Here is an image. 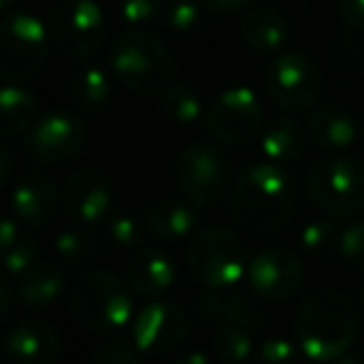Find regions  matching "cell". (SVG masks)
Returning a JSON list of instances; mask_svg holds the SVG:
<instances>
[{"instance_id": "6da1fadb", "label": "cell", "mask_w": 364, "mask_h": 364, "mask_svg": "<svg viewBox=\"0 0 364 364\" xmlns=\"http://www.w3.org/2000/svg\"><path fill=\"white\" fill-rule=\"evenodd\" d=\"M230 211L243 228L273 233L295 211V183L275 161L243 168L230 188Z\"/></svg>"}, {"instance_id": "7a4b0ae2", "label": "cell", "mask_w": 364, "mask_h": 364, "mask_svg": "<svg viewBox=\"0 0 364 364\" xmlns=\"http://www.w3.org/2000/svg\"><path fill=\"white\" fill-rule=\"evenodd\" d=\"M360 315L342 292L317 290L305 297L295 320L302 355L315 362H335L347 355L357 337Z\"/></svg>"}, {"instance_id": "3957f363", "label": "cell", "mask_w": 364, "mask_h": 364, "mask_svg": "<svg viewBox=\"0 0 364 364\" xmlns=\"http://www.w3.org/2000/svg\"><path fill=\"white\" fill-rule=\"evenodd\" d=\"M109 65L117 80L139 95L164 92L173 80L176 63L166 45L146 30L129 28L112 43Z\"/></svg>"}, {"instance_id": "277c9868", "label": "cell", "mask_w": 364, "mask_h": 364, "mask_svg": "<svg viewBox=\"0 0 364 364\" xmlns=\"http://www.w3.org/2000/svg\"><path fill=\"white\" fill-rule=\"evenodd\" d=\"M129 283L107 270H90L77 278L73 288V315L85 330L109 335L122 330L134 315Z\"/></svg>"}, {"instance_id": "5b68a950", "label": "cell", "mask_w": 364, "mask_h": 364, "mask_svg": "<svg viewBox=\"0 0 364 364\" xmlns=\"http://www.w3.org/2000/svg\"><path fill=\"white\" fill-rule=\"evenodd\" d=\"M307 193L327 216H357L364 208V164L347 154L315 159L307 168Z\"/></svg>"}, {"instance_id": "8992f818", "label": "cell", "mask_w": 364, "mask_h": 364, "mask_svg": "<svg viewBox=\"0 0 364 364\" xmlns=\"http://www.w3.org/2000/svg\"><path fill=\"white\" fill-rule=\"evenodd\" d=\"M186 265L206 290H230L248 273L240 238L220 225L203 228L193 235L186 248Z\"/></svg>"}, {"instance_id": "52a82bcc", "label": "cell", "mask_w": 364, "mask_h": 364, "mask_svg": "<svg viewBox=\"0 0 364 364\" xmlns=\"http://www.w3.org/2000/svg\"><path fill=\"white\" fill-rule=\"evenodd\" d=\"M50 30L28 13L0 20V80L25 82L48 63Z\"/></svg>"}, {"instance_id": "ba28073f", "label": "cell", "mask_w": 364, "mask_h": 364, "mask_svg": "<svg viewBox=\"0 0 364 364\" xmlns=\"http://www.w3.org/2000/svg\"><path fill=\"white\" fill-rule=\"evenodd\" d=\"M50 40L68 58H90L102 48L107 23L95 0H63L50 13Z\"/></svg>"}, {"instance_id": "9c48e42d", "label": "cell", "mask_w": 364, "mask_h": 364, "mask_svg": "<svg viewBox=\"0 0 364 364\" xmlns=\"http://www.w3.org/2000/svg\"><path fill=\"white\" fill-rule=\"evenodd\" d=\"M176 183L196 206H211L223 198L230 183V164L213 144L186 146L176 159Z\"/></svg>"}, {"instance_id": "30bf717a", "label": "cell", "mask_w": 364, "mask_h": 364, "mask_svg": "<svg viewBox=\"0 0 364 364\" xmlns=\"http://www.w3.org/2000/svg\"><path fill=\"white\" fill-rule=\"evenodd\" d=\"M208 134L225 146H240L258 134L263 124V109L253 90L230 87L220 92L203 112Z\"/></svg>"}, {"instance_id": "8fae6325", "label": "cell", "mask_w": 364, "mask_h": 364, "mask_svg": "<svg viewBox=\"0 0 364 364\" xmlns=\"http://www.w3.org/2000/svg\"><path fill=\"white\" fill-rule=\"evenodd\" d=\"M268 95L280 109L285 112H307L315 107L322 90V77L310 58L288 53L275 58L265 73Z\"/></svg>"}, {"instance_id": "7c38bea8", "label": "cell", "mask_w": 364, "mask_h": 364, "mask_svg": "<svg viewBox=\"0 0 364 364\" xmlns=\"http://www.w3.org/2000/svg\"><path fill=\"white\" fill-rule=\"evenodd\" d=\"M248 285L265 302L290 300L305 283V270L295 253L278 245L263 248L248 263Z\"/></svg>"}, {"instance_id": "4fadbf2b", "label": "cell", "mask_w": 364, "mask_h": 364, "mask_svg": "<svg viewBox=\"0 0 364 364\" xmlns=\"http://www.w3.org/2000/svg\"><path fill=\"white\" fill-rule=\"evenodd\" d=\"M87 129L80 117L53 112L38 119L25 134V151L40 164H60L73 159L85 146Z\"/></svg>"}, {"instance_id": "5bb4252c", "label": "cell", "mask_w": 364, "mask_h": 364, "mask_svg": "<svg viewBox=\"0 0 364 364\" xmlns=\"http://www.w3.org/2000/svg\"><path fill=\"white\" fill-rule=\"evenodd\" d=\"M188 332V320L173 302H149L141 307L132 325V340L141 352L164 355L176 350Z\"/></svg>"}, {"instance_id": "9a60e30c", "label": "cell", "mask_w": 364, "mask_h": 364, "mask_svg": "<svg viewBox=\"0 0 364 364\" xmlns=\"http://www.w3.org/2000/svg\"><path fill=\"white\" fill-rule=\"evenodd\" d=\"M63 206L77 223H97L112 208V186L107 176L95 168H80L63 188Z\"/></svg>"}, {"instance_id": "2e32d148", "label": "cell", "mask_w": 364, "mask_h": 364, "mask_svg": "<svg viewBox=\"0 0 364 364\" xmlns=\"http://www.w3.org/2000/svg\"><path fill=\"white\" fill-rule=\"evenodd\" d=\"M13 213L30 228H45L55 218L60 206L58 186L50 176L40 171H30L20 176L13 188Z\"/></svg>"}, {"instance_id": "e0dca14e", "label": "cell", "mask_w": 364, "mask_h": 364, "mask_svg": "<svg viewBox=\"0 0 364 364\" xmlns=\"http://www.w3.org/2000/svg\"><path fill=\"white\" fill-rule=\"evenodd\" d=\"M193 307H196V315L216 330L218 327H245L253 332L263 322L255 302L240 292L206 290L193 300Z\"/></svg>"}, {"instance_id": "ac0fdd59", "label": "cell", "mask_w": 364, "mask_h": 364, "mask_svg": "<svg viewBox=\"0 0 364 364\" xmlns=\"http://www.w3.org/2000/svg\"><path fill=\"white\" fill-rule=\"evenodd\" d=\"M5 355L13 364H53L60 355V337L43 320L18 322L5 337Z\"/></svg>"}, {"instance_id": "d6986e66", "label": "cell", "mask_w": 364, "mask_h": 364, "mask_svg": "<svg viewBox=\"0 0 364 364\" xmlns=\"http://www.w3.org/2000/svg\"><path fill=\"white\" fill-rule=\"evenodd\" d=\"M173 280H176V265L168 253H164L161 248H146V245L132 250L127 260V283L136 295H164L173 285Z\"/></svg>"}, {"instance_id": "ffe728a7", "label": "cell", "mask_w": 364, "mask_h": 364, "mask_svg": "<svg viewBox=\"0 0 364 364\" xmlns=\"http://www.w3.org/2000/svg\"><path fill=\"white\" fill-rule=\"evenodd\" d=\"M243 43L253 53H275L288 43V23L273 8H253L238 25Z\"/></svg>"}, {"instance_id": "44dd1931", "label": "cell", "mask_w": 364, "mask_h": 364, "mask_svg": "<svg viewBox=\"0 0 364 364\" xmlns=\"http://www.w3.org/2000/svg\"><path fill=\"white\" fill-rule=\"evenodd\" d=\"M63 273L53 263H35L23 275H18L15 295L30 310H48L63 295Z\"/></svg>"}, {"instance_id": "7402d4cb", "label": "cell", "mask_w": 364, "mask_h": 364, "mask_svg": "<svg viewBox=\"0 0 364 364\" xmlns=\"http://www.w3.org/2000/svg\"><path fill=\"white\" fill-rule=\"evenodd\" d=\"M307 132L292 117H275L265 124L263 136H260V151L275 164L297 161L305 154Z\"/></svg>"}, {"instance_id": "603a6c76", "label": "cell", "mask_w": 364, "mask_h": 364, "mask_svg": "<svg viewBox=\"0 0 364 364\" xmlns=\"http://www.w3.org/2000/svg\"><path fill=\"white\" fill-rule=\"evenodd\" d=\"M307 134L322 149H332V151H342V149L352 146L360 134V127L347 112L335 109V107H325V109L315 112L307 122Z\"/></svg>"}, {"instance_id": "cb8c5ba5", "label": "cell", "mask_w": 364, "mask_h": 364, "mask_svg": "<svg viewBox=\"0 0 364 364\" xmlns=\"http://www.w3.org/2000/svg\"><path fill=\"white\" fill-rule=\"evenodd\" d=\"M38 117V97L23 87H0V136L28 132Z\"/></svg>"}, {"instance_id": "d4e9b609", "label": "cell", "mask_w": 364, "mask_h": 364, "mask_svg": "<svg viewBox=\"0 0 364 364\" xmlns=\"http://www.w3.org/2000/svg\"><path fill=\"white\" fill-rule=\"evenodd\" d=\"M198 216L188 203L181 201H161L149 208L146 228L161 240H181L196 228Z\"/></svg>"}, {"instance_id": "484cf974", "label": "cell", "mask_w": 364, "mask_h": 364, "mask_svg": "<svg viewBox=\"0 0 364 364\" xmlns=\"http://www.w3.org/2000/svg\"><path fill=\"white\" fill-rule=\"evenodd\" d=\"M161 112L176 124H193V122L201 119L203 114V105L198 92L193 90L188 82H176V85H168L164 90L161 97Z\"/></svg>"}, {"instance_id": "4316f807", "label": "cell", "mask_w": 364, "mask_h": 364, "mask_svg": "<svg viewBox=\"0 0 364 364\" xmlns=\"http://www.w3.org/2000/svg\"><path fill=\"white\" fill-rule=\"evenodd\" d=\"M112 95V82L105 70L97 65H82L73 75V97L80 107L85 109H95L102 107Z\"/></svg>"}, {"instance_id": "83f0119b", "label": "cell", "mask_w": 364, "mask_h": 364, "mask_svg": "<svg viewBox=\"0 0 364 364\" xmlns=\"http://www.w3.org/2000/svg\"><path fill=\"white\" fill-rule=\"evenodd\" d=\"M55 250L65 263H87L100 253V240L85 223L77 228H65L63 233L55 238Z\"/></svg>"}, {"instance_id": "f1b7e54d", "label": "cell", "mask_w": 364, "mask_h": 364, "mask_svg": "<svg viewBox=\"0 0 364 364\" xmlns=\"http://www.w3.org/2000/svg\"><path fill=\"white\" fill-rule=\"evenodd\" d=\"M340 238H342V230L332 220H322V218L310 220L300 233V243L305 248V253L320 260L332 258L335 253H340Z\"/></svg>"}, {"instance_id": "f546056e", "label": "cell", "mask_w": 364, "mask_h": 364, "mask_svg": "<svg viewBox=\"0 0 364 364\" xmlns=\"http://www.w3.org/2000/svg\"><path fill=\"white\" fill-rule=\"evenodd\" d=\"M213 350L223 364H243L253 357V332L245 327H218Z\"/></svg>"}, {"instance_id": "4dcf8cb0", "label": "cell", "mask_w": 364, "mask_h": 364, "mask_svg": "<svg viewBox=\"0 0 364 364\" xmlns=\"http://www.w3.org/2000/svg\"><path fill=\"white\" fill-rule=\"evenodd\" d=\"M38 240L30 238V235H20L5 253H0V268L8 275H13V278H18V275H23L25 270L38 263Z\"/></svg>"}, {"instance_id": "1f68e13d", "label": "cell", "mask_w": 364, "mask_h": 364, "mask_svg": "<svg viewBox=\"0 0 364 364\" xmlns=\"http://www.w3.org/2000/svg\"><path fill=\"white\" fill-rule=\"evenodd\" d=\"M146 225L141 223L136 216L132 213H117L112 216L109 220V235L119 248L124 250H136L144 245V238H146Z\"/></svg>"}, {"instance_id": "d6a6232c", "label": "cell", "mask_w": 364, "mask_h": 364, "mask_svg": "<svg viewBox=\"0 0 364 364\" xmlns=\"http://www.w3.org/2000/svg\"><path fill=\"white\" fill-rule=\"evenodd\" d=\"M95 364H144V352L134 345V340H114L97 347Z\"/></svg>"}, {"instance_id": "836d02e7", "label": "cell", "mask_w": 364, "mask_h": 364, "mask_svg": "<svg viewBox=\"0 0 364 364\" xmlns=\"http://www.w3.org/2000/svg\"><path fill=\"white\" fill-rule=\"evenodd\" d=\"M201 20V3L196 0H171L166 5V23L176 33H188Z\"/></svg>"}, {"instance_id": "e575fe53", "label": "cell", "mask_w": 364, "mask_h": 364, "mask_svg": "<svg viewBox=\"0 0 364 364\" xmlns=\"http://www.w3.org/2000/svg\"><path fill=\"white\" fill-rule=\"evenodd\" d=\"M253 364H297V350L283 337H270L255 347Z\"/></svg>"}, {"instance_id": "d590c367", "label": "cell", "mask_w": 364, "mask_h": 364, "mask_svg": "<svg viewBox=\"0 0 364 364\" xmlns=\"http://www.w3.org/2000/svg\"><path fill=\"white\" fill-rule=\"evenodd\" d=\"M340 255L357 270H364V220H355L342 228Z\"/></svg>"}, {"instance_id": "8d00e7d4", "label": "cell", "mask_w": 364, "mask_h": 364, "mask_svg": "<svg viewBox=\"0 0 364 364\" xmlns=\"http://www.w3.org/2000/svg\"><path fill=\"white\" fill-rule=\"evenodd\" d=\"M161 3H164V0H122V5H119L122 20H124V23H129L132 28L146 25L159 15Z\"/></svg>"}, {"instance_id": "74e56055", "label": "cell", "mask_w": 364, "mask_h": 364, "mask_svg": "<svg viewBox=\"0 0 364 364\" xmlns=\"http://www.w3.org/2000/svg\"><path fill=\"white\" fill-rule=\"evenodd\" d=\"M340 18L355 30H364V0H340Z\"/></svg>"}, {"instance_id": "f35d334b", "label": "cell", "mask_w": 364, "mask_h": 364, "mask_svg": "<svg viewBox=\"0 0 364 364\" xmlns=\"http://www.w3.org/2000/svg\"><path fill=\"white\" fill-rule=\"evenodd\" d=\"M253 0H201V5L211 13H238L248 8Z\"/></svg>"}, {"instance_id": "ab89813d", "label": "cell", "mask_w": 364, "mask_h": 364, "mask_svg": "<svg viewBox=\"0 0 364 364\" xmlns=\"http://www.w3.org/2000/svg\"><path fill=\"white\" fill-rule=\"evenodd\" d=\"M18 238H20V228H18V223H15L13 218L0 216V253H5V250H8L10 245H13Z\"/></svg>"}, {"instance_id": "60d3db41", "label": "cell", "mask_w": 364, "mask_h": 364, "mask_svg": "<svg viewBox=\"0 0 364 364\" xmlns=\"http://www.w3.org/2000/svg\"><path fill=\"white\" fill-rule=\"evenodd\" d=\"M10 305H13V285L8 280V273L0 270V317L8 315Z\"/></svg>"}, {"instance_id": "b9f144b4", "label": "cell", "mask_w": 364, "mask_h": 364, "mask_svg": "<svg viewBox=\"0 0 364 364\" xmlns=\"http://www.w3.org/2000/svg\"><path fill=\"white\" fill-rule=\"evenodd\" d=\"M173 364H208V357L201 350H188L183 355H178Z\"/></svg>"}, {"instance_id": "7bdbcfd3", "label": "cell", "mask_w": 364, "mask_h": 364, "mask_svg": "<svg viewBox=\"0 0 364 364\" xmlns=\"http://www.w3.org/2000/svg\"><path fill=\"white\" fill-rule=\"evenodd\" d=\"M8 176H10V154H8V149L0 144V188L5 186Z\"/></svg>"}, {"instance_id": "ee69618b", "label": "cell", "mask_w": 364, "mask_h": 364, "mask_svg": "<svg viewBox=\"0 0 364 364\" xmlns=\"http://www.w3.org/2000/svg\"><path fill=\"white\" fill-rule=\"evenodd\" d=\"M332 364H364L360 357H355V355H342V357H337Z\"/></svg>"}, {"instance_id": "f6af8a7d", "label": "cell", "mask_w": 364, "mask_h": 364, "mask_svg": "<svg viewBox=\"0 0 364 364\" xmlns=\"http://www.w3.org/2000/svg\"><path fill=\"white\" fill-rule=\"evenodd\" d=\"M15 3H18V0H0V13H5V10H10Z\"/></svg>"}, {"instance_id": "bcb514c9", "label": "cell", "mask_w": 364, "mask_h": 364, "mask_svg": "<svg viewBox=\"0 0 364 364\" xmlns=\"http://www.w3.org/2000/svg\"><path fill=\"white\" fill-rule=\"evenodd\" d=\"M362 302H364V288H362Z\"/></svg>"}, {"instance_id": "7dc6e473", "label": "cell", "mask_w": 364, "mask_h": 364, "mask_svg": "<svg viewBox=\"0 0 364 364\" xmlns=\"http://www.w3.org/2000/svg\"><path fill=\"white\" fill-rule=\"evenodd\" d=\"M0 364H3V362H0Z\"/></svg>"}]
</instances>
